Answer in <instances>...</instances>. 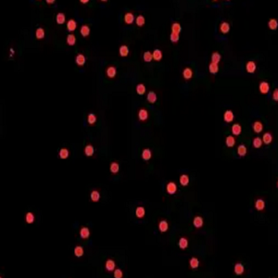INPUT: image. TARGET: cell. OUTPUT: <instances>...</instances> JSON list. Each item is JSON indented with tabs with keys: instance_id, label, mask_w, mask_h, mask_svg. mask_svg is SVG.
I'll list each match as a JSON object with an SVG mask.
<instances>
[{
	"instance_id": "cell-42",
	"label": "cell",
	"mask_w": 278,
	"mask_h": 278,
	"mask_svg": "<svg viewBox=\"0 0 278 278\" xmlns=\"http://www.w3.org/2000/svg\"><path fill=\"white\" fill-rule=\"evenodd\" d=\"M135 23L136 25L138 26V27H142V26L145 25V17L143 15H138L137 17L135 18Z\"/></svg>"
},
{
	"instance_id": "cell-38",
	"label": "cell",
	"mask_w": 278,
	"mask_h": 278,
	"mask_svg": "<svg viewBox=\"0 0 278 278\" xmlns=\"http://www.w3.org/2000/svg\"><path fill=\"white\" fill-rule=\"evenodd\" d=\"M209 70H210V72L211 74H213V75L217 74V72H219V66H218V64H215V63L210 62V65H209Z\"/></svg>"
},
{
	"instance_id": "cell-23",
	"label": "cell",
	"mask_w": 278,
	"mask_h": 278,
	"mask_svg": "<svg viewBox=\"0 0 278 278\" xmlns=\"http://www.w3.org/2000/svg\"><path fill=\"white\" fill-rule=\"evenodd\" d=\"M162 57H163V54L161 49H155L152 53V58L155 61H161L162 59Z\"/></svg>"
},
{
	"instance_id": "cell-31",
	"label": "cell",
	"mask_w": 278,
	"mask_h": 278,
	"mask_svg": "<svg viewBox=\"0 0 278 278\" xmlns=\"http://www.w3.org/2000/svg\"><path fill=\"white\" fill-rule=\"evenodd\" d=\"M45 35H46V32L42 27L37 28L36 31H35V37H36V39H38V40L44 39L45 38Z\"/></svg>"
},
{
	"instance_id": "cell-14",
	"label": "cell",
	"mask_w": 278,
	"mask_h": 278,
	"mask_svg": "<svg viewBox=\"0 0 278 278\" xmlns=\"http://www.w3.org/2000/svg\"><path fill=\"white\" fill-rule=\"evenodd\" d=\"M169 229V223L166 220H162L158 223V230L161 233H165L168 231Z\"/></svg>"
},
{
	"instance_id": "cell-15",
	"label": "cell",
	"mask_w": 278,
	"mask_h": 278,
	"mask_svg": "<svg viewBox=\"0 0 278 278\" xmlns=\"http://www.w3.org/2000/svg\"><path fill=\"white\" fill-rule=\"evenodd\" d=\"M220 32L223 34H226L230 32V24L226 21H223L220 24Z\"/></svg>"
},
{
	"instance_id": "cell-9",
	"label": "cell",
	"mask_w": 278,
	"mask_h": 278,
	"mask_svg": "<svg viewBox=\"0 0 278 278\" xmlns=\"http://www.w3.org/2000/svg\"><path fill=\"white\" fill-rule=\"evenodd\" d=\"M138 119L141 122H145L148 119V111L145 109H140L138 111Z\"/></svg>"
},
{
	"instance_id": "cell-27",
	"label": "cell",
	"mask_w": 278,
	"mask_h": 278,
	"mask_svg": "<svg viewBox=\"0 0 278 278\" xmlns=\"http://www.w3.org/2000/svg\"><path fill=\"white\" fill-rule=\"evenodd\" d=\"M95 153V148L92 145H86L85 148V154L86 157H92Z\"/></svg>"
},
{
	"instance_id": "cell-17",
	"label": "cell",
	"mask_w": 278,
	"mask_h": 278,
	"mask_svg": "<svg viewBox=\"0 0 278 278\" xmlns=\"http://www.w3.org/2000/svg\"><path fill=\"white\" fill-rule=\"evenodd\" d=\"M80 236L83 238V239H87V238H89V236H90V230H89V228L83 226V227L80 229Z\"/></svg>"
},
{
	"instance_id": "cell-48",
	"label": "cell",
	"mask_w": 278,
	"mask_h": 278,
	"mask_svg": "<svg viewBox=\"0 0 278 278\" xmlns=\"http://www.w3.org/2000/svg\"><path fill=\"white\" fill-rule=\"evenodd\" d=\"M145 86L143 83H139V85H136V93H137L138 95L140 96H143L145 93Z\"/></svg>"
},
{
	"instance_id": "cell-46",
	"label": "cell",
	"mask_w": 278,
	"mask_h": 278,
	"mask_svg": "<svg viewBox=\"0 0 278 278\" xmlns=\"http://www.w3.org/2000/svg\"><path fill=\"white\" fill-rule=\"evenodd\" d=\"M262 138H260V137H255L252 141V145H253V148H262Z\"/></svg>"
},
{
	"instance_id": "cell-2",
	"label": "cell",
	"mask_w": 278,
	"mask_h": 278,
	"mask_svg": "<svg viewBox=\"0 0 278 278\" xmlns=\"http://www.w3.org/2000/svg\"><path fill=\"white\" fill-rule=\"evenodd\" d=\"M257 70V64H256L255 61L253 60H249L247 62L246 64V70L248 73H254Z\"/></svg>"
},
{
	"instance_id": "cell-50",
	"label": "cell",
	"mask_w": 278,
	"mask_h": 278,
	"mask_svg": "<svg viewBox=\"0 0 278 278\" xmlns=\"http://www.w3.org/2000/svg\"><path fill=\"white\" fill-rule=\"evenodd\" d=\"M179 39H180L179 34H175V33H173L170 34V40H171V42H173V44L177 43L179 41Z\"/></svg>"
},
{
	"instance_id": "cell-18",
	"label": "cell",
	"mask_w": 278,
	"mask_h": 278,
	"mask_svg": "<svg viewBox=\"0 0 278 278\" xmlns=\"http://www.w3.org/2000/svg\"><path fill=\"white\" fill-rule=\"evenodd\" d=\"M141 156H142V158L145 161H148L152 157V152L149 148H145L144 150L142 151V154H141Z\"/></svg>"
},
{
	"instance_id": "cell-13",
	"label": "cell",
	"mask_w": 278,
	"mask_h": 278,
	"mask_svg": "<svg viewBox=\"0 0 278 278\" xmlns=\"http://www.w3.org/2000/svg\"><path fill=\"white\" fill-rule=\"evenodd\" d=\"M123 20H124V23H125L126 24H132V23H133L134 21L135 20L134 13H132V12H127V13H125Z\"/></svg>"
},
{
	"instance_id": "cell-33",
	"label": "cell",
	"mask_w": 278,
	"mask_h": 278,
	"mask_svg": "<svg viewBox=\"0 0 278 278\" xmlns=\"http://www.w3.org/2000/svg\"><path fill=\"white\" fill-rule=\"evenodd\" d=\"M90 27L88 25H83L80 29V33L83 37H87L90 34Z\"/></svg>"
},
{
	"instance_id": "cell-36",
	"label": "cell",
	"mask_w": 278,
	"mask_h": 278,
	"mask_svg": "<svg viewBox=\"0 0 278 278\" xmlns=\"http://www.w3.org/2000/svg\"><path fill=\"white\" fill-rule=\"evenodd\" d=\"M210 59H211V62H212V63L218 64L220 61H221V59H222V56H221L220 53L214 52V53H212V54H211V58H210Z\"/></svg>"
},
{
	"instance_id": "cell-52",
	"label": "cell",
	"mask_w": 278,
	"mask_h": 278,
	"mask_svg": "<svg viewBox=\"0 0 278 278\" xmlns=\"http://www.w3.org/2000/svg\"><path fill=\"white\" fill-rule=\"evenodd\" d=\"M273 99L275 100V101H278V89H277V88H275V91H273Z\"/></svg>"
},
{
	"instance_id": "cell-22",
	"label": "cell",
	"mask_w": 278,
	"mask_h": 278,
	"mask_svg": "<svg viewBox=\"0 0 278 278\" xmlns=\"http://www.w3.org/2000/svg\"><path fill=\"white\" fill-rule=\"evenodd\" d=\"M119 53H120V56L122 58H126V57L129 55V47L125 45H122L119 48Z\"/></svg>"
},
{
	"instance_id": "cell-25",
	"label": "cell",
	"mask_w": 278,
	"mask_h": 278,
	"mask_svg": "<svg viewBox=\"0 0 278 278\" xmlns=\"http://www.w3.org/2000/svg\"><path fill=\"white\" fill-rule=\"evenodd\" d=\"M65 21H66V16L64 13H62V12L58 13L56 16V23L59 25H62L65 23Z\"/></svg>"
},
{
	"instance_id": "cell-11",
	"label": "cell",
	"mask_w": 278,
	"mask_h": 278,
	"mask_svg": "<svg viewBox=\"0 0 278 278\" xmlns=\"http://www.w3.org/2000/svg\"><path fill=\"white\" fill-rule=\"evenodd\" d=\"M106 74H107V76L110 79H113L115 78L116 74H117V70L116 68L114 67V66H109V67L107 68V70H106Z\"/></svg>"
},
{
	"instance_id": "cell-30",
	"label": "cell",
	"mask_w": 278,
	"mask_h": 278,
	"mask_svg": "<svg viewBox=\"0 0 278 278\" xmlns=\"http://www.w3.org/2000/svg\"><path fill=\"white\" fill-rule=\"evenodd\" d=\"M178 246L181 249H185L188 247V239L186 237H181L178 241Z\"/></svg>"
},
{
	"instance_id": "cell-1",
	"label": "cell",
	"mask_w": 278,
	"mask_h": 278,
	"mask_svg": "<svg viewBox=\"0 0 278 278\" xmlns=\"http://www.w3.org/2000/svg\"><path fill=\"white\" fill-rule=\"evenodd\" d=\"M166 191L169 195H174L177 192V185L174 182H169L166 185Z\"/></svg>"
},
{
	"instance_id": "cell-16",
	"label": "cell",
	"mask_w": 278,
	"mask_h": 278,
	"mask_svg": "<svg viewBox=\"0 0 278 278\" xmlns=\"http://www.w3.org/2000/svg\"><path fill=\"white\" fill-rule=\"evenodd\" d=\"M262 143L265 145H270L273 142V135L270 132H267V133L263 134L262 135Z\"/></svg>"
},
{
	"instance_id": "cell-8",
	"label": "cell",
	"mask_w": 278,
	"mask_h": 278,
	"mask_svg": "<svg viewBox=\"0 0 278 278\" xmlns=\"http://www.w3.org/2000/svg\"><path fill=\"white\" fill-rule=\"evenodd\" d=\"M234 119H235V115H234V113L232 110H226L225 112L223 114V120L225 122L227 123H230L234 121Z\"/></svg>"
},
{
	"instance_id": "cell-45",
	"label": "cell",
	"mask_w": 278,
	"mask_h": 278,
	"mask_svg": "<svg viewBox=\"0 0 278 278\" xmlns=\"http://www.w3.org/2000/svg\"><path fill=\"white\" fill-rule=\"evenodd\" d=\"M66 42H67V44L70 46H74V45H75V43H76L75 35H74V34H69L67 36V40H66Z\"/></svg>"
},
{
	"instance_id": "cell-54",
	"label": "cell",
	"mask_w": 278,
	"mask_h": 278,
	"mask_svg": "<svg viewBox=\"0 0 278 278\" xmlns=\"http://www.w3.org/2000/svg\"><path fill=\"white\" fill-rule=\"evenodd\" d=\"M82 4H87L88 2H89V1H88V0H81V1H80Z\"/></svg>"
},
{
	"instance_id": "cell-3",
	"label": "cell",
	"mask_w": 278,
	"mask_h": 278,
	"mask_svg": "<svg viewBox=\"0 0 278 278\" xmlns=\"http://www.w3.org/2000/svg\"><path fill=\"white\" fill-rule=\"evenodd\" d=\"M105 269L106 271L109 272V273H111L116 269V263L115 262L113 261L111 259H109L107 260V262L105 263Z\"/></svg>"
},
{
	"instance_id": "cell-29",
	"label": "cell",
	"mask_w": 278,
	"mask_h": 278,
	"mask_svg": "<svg viewBox=\"0 0 278 278\" xmlns=\"http://www.w3.org/2000/svg\"><path fill=\"white\" fill-rule=\"evenodd\" d=\"M232 134L234 135H239L241 134V132H242V127L241 125L239 124V123H235L233 126H232Z\"/></svg>"
},
{
	"instance_id": "cell-12",
	"label": "cell",
	"mask_w": 278,
	"mask_h": 278,
	"mask_svg": "<svg viewBox=\"0 0 278 278\" xmlns=\"http://www.w3.org/2000/svg\"><path fill=\"white\" fill-rule=\"evenodd\" d=\"M183 77H184V79H185V80H191V79L193 78L192 69L189 67L184 68L183 70Z\"/></svg>"
},
{
	"instance_id": "cell-44",
	"label": "cell",
	"mask_w": 278,
	"mask_h": 278,
	"mask_svg": "<svg viewBox=\"0 0 278 278\" xmlns=\"http://www.w3.org/2000/svg\"><path fill=\"white\" fill-rule=\"evenodd\" d=\"M34 220H35V216L33 212H27L25 215V222L31 224V223H33L34 222Z\"/></svg>"
},
{
	"instance_id": "cell-53",
	"label": "cell",
	"mask_w": 278,
	"mask_h": 278,
	"mask_svg": "<svg viewBox=\"0 0 278 278\" xmlns=\"http://www.w3.org/2000/svg\"><path fill=\"white\" fill-rule=\"evenodd\" d=\"M46 3L47 4H54L55 1H54V0H46Z\"/></svg>"
},
{
	"instance_id": "cell-49",
	"label": "cell",
	"mask_w": 278,
	"mask_h": 278,
	"mask_svg": "<svg viewBox=\"0 0 278 278\" xmlns=\"http://www.w3.org/2000/svg\"><path fill=\"white\" fill-rule=\"evenodd\" d=\"M143 59H144L145 62H150V61H152V60H153L152 53L149 52V51L145 52L144 54H143Z\"/></svg>"
},
{
	"instance_id": "cell-21",
	"label": "cell",
	"mask_w": 278,
	"mask_h": 278,
	"mask_svg": "<svg viewBox=\"0 0 278 278\" xmlns=\"http://www.w3.org/2000/svg\"><path fill=\"white\" fill-rule=\"evenodd\" d=\"M145 210L144 207L142 206H138L137 208L135 210V216L137 217L138 219H143L145 217Z\"/></svg>"
},
{
	"instance_id": "cell-5",
	"label": "cell",
	"mask_w": 278,
	"mask_h": 278,
	"mask_svg": "<svg viewBox=\"0 0 278 278\" xmlns=\"http://www.w3.org/2000/svg\"><path fill=\"white\" fill-rule=\"evenodd\" d=\"M234 272L236 275H242L245 272V268L244 265L240 262H237L235 264V267H234Z\"/></svg>"
},
{
	"instance_id": "cell-51",
	"label": "cell",
	"mask_w": 278,
	"mask_h": 278,
	"mask_svg": "<svg viewBox=\"0 0 278 278\" xmlns=\"http://www.w3.org/2000/svg\"><path fill=\"white\" fill-rule=\"evenodd\" d=\"M113 275L115 278H122L123 277V273L121 269H115L113 271Z\"/></svg>"
},
{
	"instance_id": "cell-26",
	"label": "cell",
	"mask_w": 278,
	"mask_h": 278,
	"mask_svg": "<svg viewBox=\"0 0 278 278\" xmlns=\"http://www.w3.org/2000/svg\"><path fill=\"white\" fill-rule=\"evenodd\" d=\"M189 181H190V178H189V176L187 174H182L179 178V182L181 185H183V186H187L189 184Z\"/></svg>"
},
{
	"instance_id": "cell-32",
	"label": "cell",
	"mask_w": 278,
	"mask_h": 278,
	"mask_svg": "<svg viewBox=\"0 0 278 278\" xmlns=\"http://www.w3.org/2000/svg\"><path fill=\"white\" fill-rule=\"evenodd\" d=\"M247 152H248V149L245 145H238L237 148V154L239 157H245L247 155Z\"/></svg>"
},
{
	"instance_id": "cell-43",
	"label": "cell",
	"mask_w": 278,
	"mask_h": 278,
	"mask_svg": "<svg viewBox=\"0 0 278 278\" xmlns=\"http://www.w3.org/2000/svg\"><path fill=\"white\" fill-rule=\"evenodd\" d=\"M83 253H85V250H83V247L76 246L75 248H74V255H75L77 258H81L83 255Z\"/></svg>"
},
{
	"instance_id": "cell-47",
	"label": "cell",
	"mask_w": 278,
	"mask_h": 278,
	"mask_svg": "<svg viewBox=\"0 0 278 278\" xmlns=\"http://www.w3.org/2000/svg\"><path fill=\"white\" fill-rule=\"evenodd\" d=\"M87 122L89 123L90 125H94L96 122V116L94 113H89L87 116Z\"/></svg>"
},
{
	"instance_id": "cell-41",
	"label": "cell",
	"mask_w": 278,
	"mask_h": 278,
	"mask_svg": "<svg viewBox=\"0 0 278 278\" xmlns=\"http://www.w3.org/2000/svg\"><path fill=\"white\" fill-rule=\"evenodd\" d=\"M181 30H182V27H181L180 23H173L171 24V33H175V34H179Z\"/></svg>"
},
{
	"instance_id": "cell-37",
	"label": "cell",
	"mask_w": 278,
	"mask_h": 278,
	"mask_svg": "<svg viewBox=\"0 0 278 278\" xmlns=\"http://www.w3.org/2000/svg\"><path fill=\"white\" fill-rule=\"evenodd\" d=\"M77 27V23L74 20H70L67 23V29L70 32H73V31L76 30Z\"/></svg>"
},
{
	"instance_id": "cell-6",
	"label": "cell",
	"mask_w": 278,
	"mask_h": 278,
	"mask_svg": "<svg viewBox=\"0 0 278 278\" xmlns=\"http://www.w3.org/2000/svg\"><path fill=\"white\" fill-rule=\"evenodd\" d=\"M259 88H260V92H261L262 94L265 95V94H268V92L270 91V85H269L267 82L263 81L260 83Z\"/></svg>"
},
{
	"instance_id": "cell-19",
	"label": "cell",
	"mask_w": 278,
	"mask_h": 278,
	"mask_svg": "<svg viewBox=\"0 0 278 278\" xmlns=\"http://www.w3.org/2000/svg\"><path fill=\"white\" fill-rule=\"evenodd\" d=\"M85 61H86V59H85V56L83 55V54H78L76 56V58H75V63L78 65V66H83L85 64Z\"/></svg>"
},
{
	"instance_id": "cell-24",
	"label": "cell",
	"mask_w": 278,
	"mask_h": 278,
	"mask_svg": "<svg viewBox=\"0 0 278 278\" xmlns=\"http://www.w3.org/2000/svg\"><path fill=\"white\" fill-rule=\"evenodd\" d=\"M109 171L111 173L117 174L119 173V171H120V165H119V163L117 161L111 162V164H110V166H109Z\"/></svg>"
},
{
	"instance_id": "cell-28",
	"label": "cell",
	"mask_w": 278,
	"mask_h": 278,
	"mask_svg": "<svg viewBox=\"0 0 278 278\" xmlns=\"http://www.w3.org/2000/svg\"><path fill=\"white\" fill-rule=\"evenodd\" d=\"M199 261H198V259L196 257H193L190 259V261H189V267H190L192 270H195V269L198 268L199 266Z\"/></svg>"
},
{
	"instance_id": "cell-35",
	"label": "cell",
	"mask_w": 278,
	"mask_h": 278,
	"mask_svg": "<svg viewBox=\"0 0 278 278\" xmlns=\"http://www.w3.org/2000/svg\"><path fill=\"white\" fill-rule=\"evenodd\" d=\"M90 198L93 202H98L100 199V193L98 190H93L90 194Z\"/></svg>"
},
{
	"instance_id": "cell-40",
	"label": "cell",
	"mask_w": 278,
	"mask_h": 278,
	"mask_svg": "<svg viewBox=\"0 0 278 278\" xmlns=\"http://www.w3.org/2000/svg\"><path fill=\"white\" fill-rule=\"evenodd\" d=\"M69 155H70V152H69L68 149L65 148H61L59 150V158H61V160H66V158H68Z\"/></svg>"
},
{
	"instance_id": "cell-20",
	"label": "cell",
	"mask_w": 278,
	"mask_h": 278,
	"mask_svg": "<svg viewBox=\"0 0 278 278\" xmlns=\"http://www.w3.org/2000/svg\"><path fill=\"white\" fill-rule=\"evenodd\" d=\"M264 208H265V202H264L263 199H262V198H259V199H257L255 201V209L259 210V211H262L264 210Z\"/></svg>"
},
{
	"instance_id": "cell-4",
	"label": "cell",
	"mask_w": 278,
	"mask_h": 278,
	"mask_svg": "<svg viewBox=\"0 0 278 278\" xmlns=\"http://www.w3.org/2000/svg\"><path fill=\"white\" fill-rule=\"evenodd\" d=\"M203 224H204V220H203L201 216H196V217L193 219V225L197 229L201 228L203 226Z\"/></svg>"
},
{
	"instance_id": "cell-34",
	"label": "cell",
	"mask_w": 278,
	"mask_h": 278,
	"mask_svg": "<svg viewBox=\"0 0 278 278\" xmlns=\"http://www.w3.org/2000/svg\"><path fill=\"white\" fill-rule=\"evenodd\" d=\"M225 145L228 148H233L236 145V138L233 135H228L225 139Z\"/></svg>"
},
{
	"instance_id": "cell-7",
	"label": "cell",
	"mask_w": 278,
	"mask_h": 278,
	"mask_svg": "<svg viewBox=\"0 0 278 278\" xmlns=\"http://www.w3.org/2000/svg\"><path fill=\"white\" fill-rule=\"evenodd\" d=\"M252 129L254 131V133L256 134H260L262 133V131L263 130V124L262 122H259V121H256L253 122L252 124Z\"/></svg>"
},
{
	"instance_id": "cell-39",
	"label": "cell",
	"mask_w": 278,
	"mask_h": 278,
	"mask_svg": "<svg viewBox=\"0 0 278 278\" xmlns=\"http://www.w3.org/2000/svg\"><path fill=\"white\" fill-rule=\"evenodd\" d=\"M268 27L272 31H275L278 27V23L276 19H271L268 21Z\"/></svg>"
},
{
	"instance_id": "cell-10",
	"label": "cell",
	"mask_w": 278,
	"mask_h": 278,
	"mask_svg": "<svg viewBox=\"0 0 278 278\" xmlns=\"http://www.w3.org/2000/svg\"><path fill=\"white\" fill-rule=\"evenodd\" d=\"M158 99V96H157V94L154 91H149L148 93V95H147V100H148V103H150V104H154V103H156V101Z\"/></svg>"
}]
</instances>
